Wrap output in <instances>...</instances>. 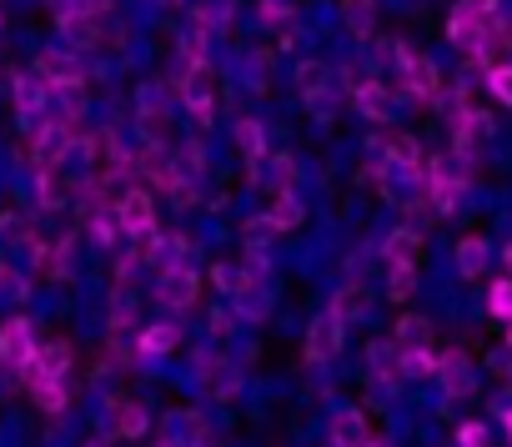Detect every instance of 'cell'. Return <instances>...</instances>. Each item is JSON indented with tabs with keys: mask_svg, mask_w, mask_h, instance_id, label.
<instances>
[{
	"mask_svg": "<svg viewBox=\"0 0 512 447\" xmlns=\"http://www.w3.org/2000/svg\"><path fill=\"white\" fill-rule=\"evenodd\" d=\"M161 447H176V442H161Z\"/></svg>",
	"mask_w": 512,
	"mask_h": 447,
	"instance_id": "8d00e7d4",
	"label": "cell"
},
{
	"mask_svg": "<svg viewBox=\"0 0 512 447\" xmlns=\"http://www.w3.org/2000/svg\"><path fill=\"white\" fill-rule=\"evenodd\" d=\"M397 66H402V86L417 96V101H437V66L427 56H417L412 46H397Z\"/></svg>",
	"mask_w": 512,
	"mask_h": 447,
	"instance_id": "7a4b0ae2",
	"label": "cell"
},
{
	"mask_svg": "<svg viewBox=\"0 0 512 447\" xmlns=\"http://www.w3.org/2000/svg\"><path fill=\"white\" fill-rule=\"evenodd\" d=\"M417 252H422V237L412 227H397L387 237V267H417Z\"/></svg>",
	"mask_w": 512,
	"mask_h": 447,
	"instance_id": "4fadbf2b",
	"label": "cell"
},
{
	"mask_svg": "<svg viewBox=\"0 0 512 447\" xmlns=\"http://www.w3.org/2000/svg\"><path fill=\"white\" fill-rule=\"evenodd\" d=\"M307 352H312V362H332V357L342 352V317H332V312H327V317L312 327Z\"/></svg>",
	"mask_w": 512,
	"mask_h": 447,
	"instance_id": "ba28073f",
	"label": "cell"
},
{
	"mask_svg": "<svg viewBox=\"0 0 512 447\" xmlns=\"http://www.w3.org/2000/svg\"><path fill=\"white\" fill-rule=\"evenodd\" d=\"M61 36H66V41H76V46H91L101 31H96L91 11H61Z\"/></svg>",
	"mask_w": 512,
	"mask_h": 447,
	"instance_id": "2e32d148",
	"label": "cell"
},
{
	"mask_svg": "<svg viewBox=\"0 0 512 447\" xmlns=\"http://www.w3.org/2000/svg\"><path fill=\"white\" fill-rule=\"evenodd\" d=\"M31 392H36V402H41L46 412H66V382L46 377V382H31Z\"/></svg>",
	"mask_w": 512,
	"mask_h": 447,
	"instance_id": "ffe728a7",
	"label": "cell"
},
{
	"mask_svg": "<svg viewBox=\"0 0 512 447\" xmlns=\"http://www.w3.org/2000/svg\"><path fill=\"white\" fill-rule=\"evenodd\" d=\"M462 11L477 21H497V0H462Z\"/></svg>",
	"mask_w": 512,
	"mask_h": 447,
	"instance_id": "f1b7e54d",
	"label": "cell"
},
{
	"mask_svg": "<svg viewBox=\"0 0 512 447\" xmlns=\"http://www.w3.org/2000/svg\"><path fill=\"white\" fill-rule=\"evenodd\" d=\"M146 357H161V352H176L181 347V327H171V322H151L146 332H141V342H136Z\"/></svg>",
	"mask_w": 512,
	"mask_h": 447,
	"instance_id": "9a60e30c",
	"label": "cell"
},
{
	"mask_svg": "<svg viewBox=\"0 0 512 447\" xmlns=\"http://www.w3.org/2000/svg\"><path fill=\"white\" fill-rule=\"evenodd\" d=\"M332 442H337V447H367V442H372L357 407H342V412L332 417Z\"/></svg>",
	"mask_w": 512,
	"mask_h": 447,
	"instance_id": "30bf717a",
	"label": "cell"
},
{
	"mask_svg": "<svg viewBox=\"0 0 512 447\" xmlns=\"http://www.w3.org/2000/svg\"><path fill=\"white\" fill-rule=\"evenodd\" d=\"M116 232H121V216H96V237H101V247H116Z\"/></svg>",
	"mask_w": 512,
	"mask_h": 447,
	"instance_id": "484cf974",
	"label": "cell"
},
{
	"mask_svg": "<svg viewBox=\"0 0 512 447\" xmlns=\"http://www.w3.org/2000/svg\"><path fill=\"white\" fill-rule=\"evenodd\" d=\"M357 111H362L367 121H387V116H392V91H387L382 81L357 86Z\"/></svg>",
	"mask_w": 512,
	"mask_h": 447,
	"instance_id": "8fae6325",
	"label": "cell"
},
{
	"mask_svg": "<svg viewBox=\"0 0 512 447\" xmlns=\"http://www.w3.org/2000/svg\"><path fill=\"white\" fill-rule=\"evenodd\" d=\"M487 86H492V96H497L502 106H512V61L492 66V71H487Z\"/></svg>",
	"mask_w": 512,
	"mask_h": 447,
	"instance_id": "7402d4cb",
	"label": "cell"
},
{
	"mask_svg": "<svg viewBox=\"0 0 512 447\" xmlns=\"http://www.w3.org/2000/svg\"><path fill=\"white\" fill-rule=\"evenodd\" d=\"M457 447H487V427L482 422H462L457 427Z\"/></svg>",
	"mask_w": 512,
	"mask_h": 447,
	"instance_id": "d4e9b609",
	"label": "cell"
},
{
	"mask_svg": "<svg viewBox=\"0 0 512 447\" xmlns=\"http://www.w3.org/2000/svg\"><path fill=\"white\" fill-rule=\"evenodd\" d=\"M507 347H512V322H507Z\"/></svg>",
	"mask_w": 512,
	"mask_h": 447,
	"instance_id": "d590c367",
	"label": "cell"
},
{
	"mask_svg": "<svg viewBox=\"0 0 512 447\" xmlns=\"http://www.w3.org/2000/svg\"><path fill=\"white\" fill-rule=\"evenodd\" d=\"M487 307H492L502 322H512V282H497V287H492V297H487Z\"/></svg>",
	"mask_w": 512,
	"mask_h": 447,
	"instance_id": "cb8c5ba5",
	"label": "cell"
},
{
	"mask_svg": "<svg viewBox=\"0 0 512 447\" xmlns=\"http://www.w3.org/2000/svg\"><path fill=\"white\" fill-rule=\"evenodd\" d=\"M136 322V307L126 302V297H116V312H111V332H126Z\"/></svg>",
	"mask_w": 512,
	"mask_h": 447,
	"instance_id": "4316f807",
	"label": "cell"
},
{
	"mask_svg": "<svg viewBox=\"0 0 512 447\" xmlns=\"http://www.w3.org/2000/svg\"><path fill=\"white\" fill-rule=\"evenodd\" d=\"M402 372H407V377H437V357H432L427 347H407V352H402Z\"/></svg>",
	"mask_w": 512,
	"mask_h": 447,
	"instance_id": "d6986e66",
	"label": "cell"
},
{
	"mask_svg": "<svg viewBox=\"0 0 512 447\" xmlns=\"http://www.w3.org/2000/svg\"><path fill=\"white\" fill-rule=\"evenodd\" d=\"M422 327H427L422 317H402V322H397V337L412 342V347H422Z\"/></svg>",
	"mask_w": 512,
	"mask_h": 447,
	"instance_id": "83f0119b",
	"label": "cell"
},
{
	"mask_svg": "<svg viewBox=\"0 0 512 447\" xmlns=\"http://www.w3.org/2000/svg\"><path fill=\"white\" fill-rule=\"evenodd\" d=\"M66 367H71V347L66 342H51V347H36V357H31V382H46V377H56V382H66Z\"/></svg>",
	"mask_w": 512,
	"mask_h": 447,
	"instance_id": "52a82bcc",
	"label": "cell"
},
{
	"mask_svg": "<svg viewBox=\"0 0 512 447\" xmlns=\"http://www.w3.org/2000/svg\"><path fill=\"white\" fill-rule=\"evenodd\" d=\"M447 31H452V46H462L472 61L487 51V21H477V16H467L462 6L452 11V21H447Z\"/></svg>",
	"mask_w": 512,
	"mask_h": 447,
	"instance_id": "5b68a950",
	"label": "cell"
},
{
	"mask_svg": "<svg viewBox=\"0 0 512 447\" xmlns=\"http://www.w3.org/2000/svg\"><path fill=\"white\" fill-rule=\"evenodd\" d=\"M482 267H487V247H482L477 237H467V242L457 247V272H462V277H477Z\"/></svg>",
	"mask_w": 512,
	"mask_h": 447,
	"instance_id": "ac0fdd59",
	"label": "cell"
},
{
	"mask_svg": "<svg viewBox=\"0 0 512 447\" xmlns=\"http://www.w3.org/2000/svg\"><path fill=\"white\" fill-rule=\"evenodd\" d=\"M387 292L402 302V297H412L417 292V267H387Z\"/></svg>",
	"mask_w": 512,
	"mask_h": 447,
	"instance_id": "44dd1931",
	"label": "cell"
},
{
	"mask_svg": "<svg viewBox=\"0 0 512 447\" xmlns=\"http://www.w3.org/2000/svg\"><path fill=\"white\" fill-rule=\"evenodd\" d=\"M91 447H101V442H91Z\"/></svg>",
	"mask_w": 512,
	"mask_h": 447,
	"instance_id": "74e56055",
	"label": "cell"
},
{
	"mask_svg": "<svg viewBox=\"0 0 512 447\" xmlns=\"http://www.w3.org/2000/svg\"><path fill=\"white\" fill-rule=\"evenodd\" d=\"M141 432H146V407L116 402V437H141Z\"/></svg>",
	"mask_w": 512,
	"mask_h": 447,
	"instance_id": "e0dca14e",
	"label": "cell"
},
{
	"mask_svg": "<svg viewBox=\"0 0 512 447\" xmlns=\"http://www.w3.org/2000/svg\"><path fill=\"white\" fill-rule=\"evenodd\" d=\"M437 377H442L447 397H462V392L472 387V367H467L462 352H442V357H437Z\"/></svg>",
	"mask_w": 512,
	"mask_h": 447,
	"instance_id": "9c48e42d",
	"label": "cell"
},
{
	"mask_svg": "<svg viewBox=\"0 0 512 447\" xmlns=\"http://www.w3.org/2000/svg\"><path fill=\"white\" fill-rule=\"evenodd\" d=\"M116 216H121V232H131V237H151L156 232V206H151L146 191H126L116 201Z\"/></svg>",
	"mask_w": 512,
	"mask_h": 447,
	"instance_id": "277c9868",
	"label": "cell"
},
{
	"mask_svg": "<svg viewBox=\"0 0 512 447\" xmlns=\"http://www.w3.org/2000/svg\"><path fill=\"white\" fill-rule=\"evenodd\" d=\"M297 81H302V91L312 96V91H322V66H302L297 71Z\"/></svg>",
	"mask_w": 512,
	"mask_h": 447,
	"instance_id": "f546056e",
	"label": "cell"
},
{
	"mask_svg": "<svg viewBox=\"0 0 512 447\" xmlns=\"http://www.w3.org/2000/svg\"><path fill=\"white\" fill-rule=\"evenodd\" d=\"M507 437H512V407H507Z\"/></svg>",
	"mask_w": 512,
	"mask_h": 447,
	"instance_id": "e575fe53",
	"label": "cell"
},
{
	"mask_svg": "<svg viewBox=\"0 0 512 447\" xmlns=\"http://www.w3.org/2000/svg\"><path fill=\"white\" fill-rule=\"evenodd\" d=\"M387 161H392L402 176H422V166H427V161H422V146H417L412 136H392V141H387Z\"/></svg>",
	"mask_w": 512,
	"mask_h": 447,
	"instance_id": "7c38bea8",
	"label": "cell"
},
{
	"mask_svg": "<svg viewBox=\"0 0 512 447\" xmlns=\"http://www.w3.org/2000/svg\"><path fill=\"white\" fill-rule=\"evenodd\" d=\"M36 357V337H31V322L26 317H11L0 327V367L6 372H26Z\"/></svg>",
	"mask_w": 512,
	"mask_h": 447,
	"instance_id": "6da1fadb",
	"label": "cell"
},
{
	"mask_svg": "<svg viewBox=\"0 0 512 447\" xmlns=\"http://www.w3.org/2000/svg\"><path fill=\"white\" fill-rule=\"evenodd\" d=\"M156 302L171 307V312L191 307V302H196V272H191L186 262H181V267H166L161 282H156Z\"/></svg>",
	"mask_w": 512,
	"mask_h": 447,
	"instance_id": "3957f363",
	"label": "cell"
},
{
	"mask_svg": "<svg viewBox=\"0 0 512 447\" xmlns=\"http://www.w3.org/2000/svg\"><path fill=\"white\" fill-rule=\"evenodd\" d=\"M46 101H51V86H46L41 76H21V81H16V111H21V121H26L31 131L41 126Z\"/></svg>",
	"mask_w": 512,
	"mask_h": 447,
	"instance_id": "8992f818",
	"label": "cell"
},
{
	"mask_svg": "<svg viewBox=\"0 0 512 447\" xmlns=\"http://www.w3.org/2000/svg\"><path fill=\"white\" fill-rule=\"evenodd\" d=\"M497 36H502V41H507V51H512V16H507V21L497 26Z\"/></svg>",
	"mask_w": 512,
	"mask_h": 447,
	"instance_id": "1f68e13d",
	"label": "cell"
},
{
	"mask_svg": "<svg viewBox=\"0 0 512 447\" xmlns=\"http://www.w3.org/2000/svg\"><path fill=\"white\" fill-rule=\"evenodd\" d=\"M502 262H507V272H512V247H507V252H502Z\"/></svg>",
	"mask_w": 512,
	"mask_h": 447,
	"instance_id": "d6a6232c",
	"label": "cell"
},
{
	"mask_svg": "<svg viewBox=\"0 0 512 447\" xmlns=\"http://www.w3.org/2000/svg\"><path fill=\"white\" fill-rule=\"evenodd\" d=\"M0 287H6V292H26V277L11 272V267H0Z\"/></svg>",
	"mask_w": 512,
	"mask_h": 447,
	"instance_id": "4dcf8cb0",
	"label": "cell"
},
{
	"mask_svg": "<svg viewBox=\"0 0 512 447\" xmlns=\"http://www.w3.org/2000/svg\"><path fill=\"white\" fill-rule=\"evenodd\" d=\"M236 141H241V151L256 161V156H262V126H256V121H241L236 126Z\"/></svg>",
	"mask_w": 512,
	"mask_h": 447,
	"instance_id": "603a6c76",
	"label": "cell"
},
{
	"mask_svg": "<svg viewBox=\"0 0 512 447\" xmlns=\"http://www.w3.org/2000/svg\"><path fill=\"white\" fill-rule=\"evenodd\" d=\"M367 447H392V442H377V437H372V442H367Z\"/></svg>",
	"mask_w": 512,
	"mask_h": 447,
	"instance_id": "836d02e7",
	"label": "cell"
},
{
	"mask_svg": "<svg viewBox=\"0 0 512 447\" xmlns=\"http://www.w3.org/2000/svg\"><path fill=\"white\" fill-rule=\"evenodd\" d=\"M302 201H297V191H282L277 201H272V211H267V221H272V232H297L302 227Z\"/></svg>",
	"mask_w": 512,
	"mask_h": 447,
	"instance_id": "5bb4252c",
	"label": "cell"
}]
</instances>
